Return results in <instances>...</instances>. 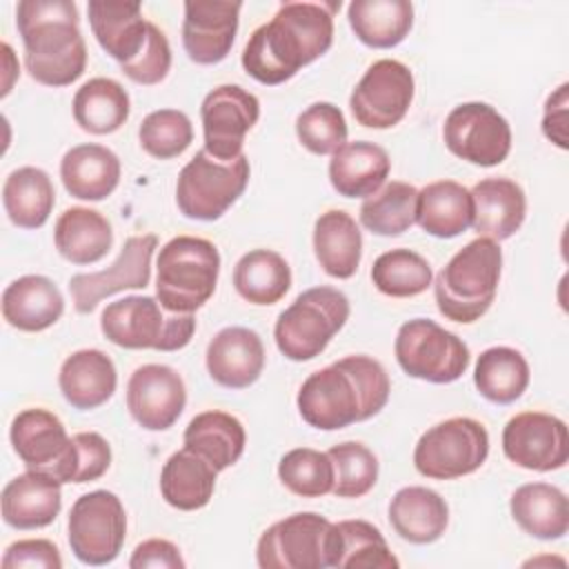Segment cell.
<instances>
[{
  "label": "cell",
  "instance_id": "f1b7e54d",
  "mask_svg": "<svg viewBox=\"0 0 569 569\" xmlns=\"http://www.w3.org/2000/svg\"><path fill=\"white\" fill-rule=\"evenodd\" d=\"M389 525L411 545L436 542L449 525L445 498L427 487L411 485L393 493L389 502Z\"/></svg>",
  "mask_w": 569,
  "mask_h": 569
},
{
  "label": "cell",
  "instance_id": "8992f818",
  "mask_svg": "<svg viewBox=\"0 0 569 569\" xmlns=\"http://www.w3.org/2000/svg\"><path fill=\"white\" fill-rule=\"evenodd\" d=\"M100 329L109 342L122 349L178 351L189 345L196 318L167 311L153 296H127L102 309Z\"/></svg>",
  "mask_w": 569,
  "mask_h": 569
},
{
  "label": "cell",
  "instance_id": "ba28073f",
  "mask_svg": "<svg viewBox=\"0 0 569 569\" xmlns=\"http://www.w3.org/2000/svg\"><path fill=\"white\" fill-rule=\"evenodd\" d=\"M338 529L316 511L291 513L267 527L256 547L260 569H327L338 562Z\"/></svg>",
  "mask_w": 569,
  "mask_h": 569
},
{
  "label": "cell",
  "instance_id": "836d02e7",
  "mask_svg": "<svg viewBox=\"0 0 569 569\" xmlns=\"http://www.w3.org/2000/svg\"><path fill=\"white\" fill-rule=\"evenodd\" d=\"M182 440L187 449L202 456L216 471H224L240 460L247 433L236 416L211 409L189 420Z\"/></svg>",
  "mask_w": 569,
  "mask_h": 569
},
{
  "label": "cell",
  "instance_id": "5b68a950",
  "mask_svg": "<svg viewBox=\"0 0 569 569\" xmlns=\"http://www.w3.org/2000/svg\"><path fill=\"white\" fill-rule=\"evenodd\" d=\"M218 276L220 253L211 240L176 236L158 253L156 298L167 311L193 313L213 296Z\"/></svg>",
  "mask_w": 569,
  "mask_h": 569
},
{
  "label": "cell",
  "instance_id": "f907efd6",
  "mask_svg": "<svg viewBox=\"0 0 569 569\" xmlns=\"http://www.w3.org/2000/svg\"><path fill=\"white\" fill-rule=\"evenodd\" d=\"M2 569H62V556L51 540H16L4 549Z\"/></svg>",
  "mask_w": 569,
  "mask_h": 569
},
{
  "label": "cell",
  "instance_id": "d590c367",
  "mask_svg": "<svg viewBox=\"0 0 569 569\" xmlns=\"http://www.w3.org/2000/svg\"><path fill=\"white\" fill-rule=\"evenodd\" d=\"M349 27L371 49L400 44L413 27V4L407 0H353L347 7Z\"/></svg>",
  "mask_w": 569,
  "mask_h": 569
},
{
  "label": "cell",
  "instance_id": "52a82bcc",
  "mask_svg": "<svg viewBox=\"0 0 569 569\" xmlns=\"http://www.w3.org/2000/svg\"><path fill=\"white\" fill-rule=\"evenodd\" d=\"M349 320V298L333 287L302 291L276 320L273 338L280 353L293 362L320 356Z\"/></svg>",
  "mask_w": 569,
  "mask_h": 569
},
{
  "label": "cell",
  "instance_id": "681fc988",
  "mask_svg": "<svg viewBox=\"0 0 569 569\" xmlns=\"http://www.w3.org/2000/svg\"><path fill=\"white\" fill-rule=\"evenodd\" d=\"M73 451L67 482H91L107 473L111 465V447L98 431H80L71 436Z\"/></svg>",
  "mask_w": 569,
  "mask_h": 569
},
{
  "label": "cell",
  "instance_id": "7dc6e473",
  "mask_svg": "<svg viewBox=\"0 0 569 569\" xmlns=\"http://www.w3.org/2000/svg\"><path fill=\"white\" fill-rule=\"evenodd\" d=\"M345 113L331 102H313L296 118L300 144L316 156H331L347 142Z\"/></svg>",
  "mask_w": 569,
  "mask_h": 569
},
{
  "label": "cell",
  "instance_id": "c3c4849f",
  "mask_svg": "<svg viewBox=\"0 0 569 569\" xmlns=\"http://www.w3.org/2000/svg\"><path fill=\"white\" fill-rule=\"evenodd\" d=\"M169 69H171L169 40L162 29H158L153 22H149L147 42H144L142 51L133 60L120 64V71L136 84H158L167 78Z\"/></svg>",
  "mask_w": 569,
  "mask_h": 569
},
{
  "label": "cell",
  "instance_id": "30bf717a",
  "mask_svg": "<svg viewBox=\"0 0 569 569\" xmlns=\"http://www.w3.org/2000/svg\"><path fill=\"white\" fill-rule=\"evenodd\" d=\"M489 456V433L480 420L456 416L429 427L413 447V467L431 480H453L478 471Z\"/></svg>",
  "mask_w": 569,
  "mask_h": 569
},
{
  "label": "cell",
  "instance_id": "7bdbcfd3",
  "mask_svg": "<svg viewBox=\"0 0 569 569\" xmlns=\"http://www.w3.org/2000/svg\"><path fill=\"white\" fill-rule=\"evenodd\" d=\"M338 562L340 569H396L400 562L391 553L380 529L367 520H340L336 522Z\"/></svg>",
  "mask_w": 569,
  "mask_h": 569
},
{
  "label": "cell",
  "instance_id": "60d3db41",
  "mask_svg": "<svg viewBox=\"0 0 569 569\" xmlns=\"http://www.w3.org/2000/svg\"><path fill=\"white\" fill-rule=\"evenodd\" d=\"M418 189L402 180L385 182L360 204V224L376 236H400L416 222Z\"/></svg>",
  "mask_w": 569,
  "mask_h": 569
},
{
  "label": "cell",
  "instance_id": "6da1fadb",
  "mask_svg": "<svg viewBox=\"0 0 569 569\" xmlns=\"http://www.w3.org/2000/svg\"><path fill=\"white\" fill-rule=\"evenodd\" d=\"M340 2H284L260 24L242 49L244 71L262 84H282L325 56L333 42V13Z\"/></svg>",
  "mask_w": 569,
  "mask_h": 569
},
{
  "label": "cell",
  "instance_id": "f6af8a7d",
  "mask_svg": "<svg viewBox=\"0 0 569 569\" xmlns=\"http://www.w3.org/2000/svg\"><path fill=\"white\" fill-rule=\"evenodd\" d=\"M333 462V489L338 498H362L369 493L378 480V458L376 453L356 440L333 445L329 451Z\"/></svg>",
  "mask_w": 569,
  "mask_h": 569
},
{
  "label": "cell",
  "instance_id": "ee69618b",
  "mask_svg": "<svg viewBox=\"0 0 569 569\" xmlns=\"http://www.w3.org/2000/svg\"><path fill=\"white\" fill-rule=\"evenodd\" d=\"M280 482L300 498H322L333 489V462L327 451L296 447L278 462Z\"/></svg>",
  "mask_w": 569,
  "mask_h": 569
},
{
  "label": "cell",
  "instance_id": "83f0119b",
  "mask_svg": "<svg viewBox=\"0 0 569 569\" xmlns=\"http://www.w3.org/2000/svg\"><path fill=\"white\" fill-rule=\"evenodd\" d=\"M58 385L64 400L80 411L104 405L118 385L113 360L100 349H78L64 358Z\"/></svg>",
  "mask_w": 569,
  "mask_h": 569
},
{
  "label": "cell",
  "instance_id": "d6986e66",
  "mask_svg": "<svg viewBox=\"0 0 569 569\" xmlns=\"http://www.w3.org/2000/svg\"><path fill=\"white\" fill-rule=\"evenodd\" d=\"M187 405L182 376L169 365H142L127 382V409L147 431L173 427Z\"/></svg>",
  "mask_w": 569,
  "mask_h": 569
},
{
  "label": "cell",
  "instance_id": "ac0fdd59",
  "mask_svg": "<svg viewBox=\"0 0 569 569\" xmlns=\"http://www.w3.org/2000/svg\"><path fill=\"white\" fill-rule=\"evenodd\" d=\"M9 438L13 451L29 469L49 473L62 485L67 482L73 442L56 413L42 407L20 411L11 422Z\"/></svg>",
  "mask_w": 569,
  "mask_h": 569
},
{
  "label": "cell",
  "instance_id": "e0dca14e",
  "mask_svg": "<svg viewBox=\"0 0 569 569\" xmlns=\"http://www.w3.org/2000/svg\"><path fill=\"white\" fill-rule=\"evenodd\" d=\"M505 456L529 471H556L569 460V433L565 420L545 411H522L502 429Z\"/></svg>",
  "mask_w": 569,
  "mask_h": 569
},
{
  "label": "cell",
  "instance_id": "1f68e13d",
  "mask_svg": "<svg viewBox=\"0 0 569 569\" xmlns=\"http://www.w3.org/2000/svg\"><path fill=\"white\" fill-rule=\"evenodd\" d=\"M313 253L322 271L347 280L358 271L362 258V231L342 209H329L313 224Z\"/></svg>",
  "mask_w": 569,
  "mask_h": 569
},
{
  "label": "cell",
  "instance_id": "8fae6325",
  "mask_svg": "<svg viewBox=\"0 0 569 569\" xmlns=\"http://www.w3.org/2000/svg\"><path fill=\"white\" fill-rule=\"evenodd\" d=\"M393 353L407 376L433 385L458 380L471 360L465 340L429 318H413L400 325Z\"/></svg>",
  "mask_w": 569,
  "mask_h": 569
},
{
  "label": "cell",
  "instance_id": "44dd1931",
  "mask_svg": "<svg viewBox=\"0 0 569 569\" xmlns=\"http://www.w3.org/2000/svg\"><path fill=\"white\" fill-rule=\"evenodd\" d=\"M204 360L213 382L224 389H247L264 369V345L253 329L224 327L211 338Z\"/></svg>",
  "mask_w": 569,
  "mask_h": 569
},
{
  "label": "cell",
  "instance_id": "d4e9b609",
  "mask_svg": "<svg viewBox=\"0 0 569 569\" xmlns=\"http://www.w3.org/2000/svg\"><path fill=\"white\" fill-rule=\"evenodd\" d=\"M64 298L47 276H22L2 291V318L20 331H44L60 320Z\"/></svg>",
  "mask_w": 569,
  "mask_h": 569
},
{
  "label": "cell",
  "instance_id": "b9f144b4",
  "mask_svg": "<svg viewBox=\"0 0 569 569\" xmlns=\"http://www.w3.org/2000/svg\"><path fill=\"white\" fill-rule=\"evenodd\" d=\"M373 287L389 298H413L433 282L431 264L411 249H391L380 253L371 267Z\"/></svg>",
  "mask_w": 569,
  "mask_h": 569
},
{
  "label": "cell",
  "instance_id": "484cf974",
  "mask_svg": "<svg viewBox=\"0 0 569 569\" xmlns=\"http://www.w3.org/2000/svg\"><path fill=\"white\" fill-rule=\"evenodd\" d=\"M389 153L369 140L345 142L329 160V182L345 198H369L389 178Z\"/></svg>",
  "mask_w": 569,
  "mask_h": 569
},
{
  "label": "cell",
  "instance_id": "f5cc1de1",
  "mask_svg": "<svg viewBox=\"0 0 569 569\" xmlns=\"http://www.w3.org/2000/svg\"><path fill=\"white\" fill-rule=\"evenodd\" d=\"M567 91L569 84L562 82L545 102V113H542V133L547 140H551L556 147L567 149Z\"/></svg>",
  "mask_w": 569,
  "mask_h": 569
},
{
  "label": "cell",
  "instance_id": "74e56055",
  "mask_svg": "<svg viewBox=\"0 0 569 569\" xmlns=\"http://www.w3.org/2000/svg\"><path fill=\"white\" fill-rule=\"evenodd\" d=\"M2 204L9 220L20 229H40L56 204V189L40 167H20L2 184Z\"/></svg>",
  "mask_w": 569,
  "mask_h": 569
},
{
  "label": "cell",
  "instance_id": "e575fe53",
  "mask_svg": "<svg viewBox=\"0 0 569 569\" xmlns=\"http://www.w3.org/2000/svg\"><path fill=\"white\" fill-rule=\"evenodd\" d=\"M218 471L198 453L182 447L171 453L160 471V493L164 502L180 511H196L209 505Z\"/></svg>",
  "mask_w": 569,
  "mask_h": 569
},
{
  "label": "cell",
  "instance_id": "3957f363",
  "mask_svg": "<svg viewBox=\"0 0 569 569\" xmlns=\"http://www.w3.org/2000/svg\"><path fill=\"white\" fill-rule=\"evenodd\" d=\"M16 27L24 44V67L36 82L67 87L84 73L87 44L76 2L22 0L16 7Z\"/></svg>",
  "mask_w": 569,
  "mask_h": 569
},
{
  "label": "cell",
  "instance_id": "9a60e30c",
  "mask_svg": "<svg viewBox=\"0 0 569 569\" xmlns=\"http://www.w3.org/2000/svg\"><path fill=\"white\" fill-rule=\"evenodd\" d=\"M200 118L204 151L220 162H231L242 156L244 136L260 118V102L240 84H220L204 96Z\"/></svg>",
  "mask_w": 569,
  "mask_h": 569
},
{
  "label": "cell",
  "instance_id": "cb8c5ba5",
  "mask_svg": "<svg viewBox=\"0 0 569 569\" xmlns=\"http://www.w3.org/2000/svg\"><path fill=\"white\" fill-rule=\"evenodd\" d=\"M87 13L98 44L113 60L124 64L142 51L149 20H144L142 7L138 2L91 0L87 4Z\"/></svg>",
  "mask_w": 569,
  "mask_h": 569
},
{
  "label": "cell",
  "instance_id": "603a6c76",
  "mask_svg": "<svg viewBox=\"0 0 569 569\" xmlns=\"http://www.w3.org/2000/svg\"><path fill=\"white\" fill-rule=\"evenodd\" d=\"M473 231L493 242L511 238L525 222L527 196L516 180L485 178L473 184Z\"/></svg>",
  "mask_w": 569,
  "mask_h": 569
},
{
  "label": "cell",
  "instance_id": "d6a6232c",
  "mask_svg": "<svg viewBox=\"0 0 569 569\" xmlns=\"http://www.w3.org/2000/svg\"><path fill=\"white\" fill-rule=\"evenodd\" d=\"M416 222L433 238H456L473 222V198L456 180L429 182L418 191Z\"/></svg>",
  "mask_w": 569,
  "mask_h": 569
},
{
  "label": "cell",
  "instance_id": "ffe728a7",
  "mask_svg": "<svg viewBox=\"0 0 569 569\" xmlns=\"http://www.w3.org/2000/svg\"><path fill=\"white\" fill-rule=\"evenodd\" d=\"M242 2L187 0L182 20V47L196 64L222 62L236 40Z\"/></svg>",
  "mask_w": 569,
  "mask_h": 569
},
{
  "label": "cell",
  "instance_id": "5bb4252c",
  "mask_svg": "<svg viewBox=\"0 0 569 569\" xmlns=\"http://www.w3.org/2000/svg\"><path fill=\"white\" fill-rule=\"evenodd\" d=\"M413 73L393 58L376 60L358 80L349 96V109L358 124L367 129H391L413 102Z\"/></svg>",
  "mask_w": 569,
  "mask_h": 569
},
{
  "label": "cell",
  "instance_id": "2e32d148",
  "mask_svg": "<svg viewBox=\"0 0 569 569\" xmlns=\"http://www.w3.org/2000/svg\"><path fill=\"white\" fill-rule=\"evenodd\" d=\"M158 249V236H129L111 267L93 273H76L69 291L78 313H91L104 298L124 289H144L151 280V258Z\"/></svg>",
  "mask_w": 569,
  "mask_h": 569
},
{
  "label": "cell",
  "instance_id": "bcb514c9",
  "mask_svg": "<svg viewBox=\"0 0 569 569\" xmlns=\"http://www.w3.org/2000/svg\"><path fill=\"white\" fill-rule=\"evenodd\" d=\"M140 147L158 160L178 158L193 142V127L180 109H158L144 116L138 129Z\"/></svg>",
  "mask_w": 569,
  "mask_h": 569
},
{
  "label": "cell",
  "instance_id": "816d5d0a",
  "mask_svg": "<svg viewBox=\"0 0 569 569\" xmlns=\"http://www.w3.org/2000/svg\"><path fill=\"white\" fill-rule=\"evenodd\" d=\"M184 565L180 549L164 538H149L140 542L129 558L131 569H182Z\"/></svg>",
  "mask_w": 569,
  "mask_h": 569
},
{
  "label": "cell",
  "instance_id": "7402d4cb",
  "mask_svg": "<svg viewBox=\"0 0 569 569\" xmlns=\"http://www.w3.org/2000/svg\"><path fill=\"white\" fill-rule=\"evenodd\" d=\"M2 520L20 531L49 527L62 509V482L29 469L9 480L0 496Z\"/></svg>",
  "mask_w": 569,
  "mask_h": 569
},
{
  "label": "cell",
  "instance_id": "9c48e42d",
  "mask_svg": "<svg viewBox=\"0 0 569 569\" xmlns=\"http://www.w3.org/2000/svg\"><path fill=\"white\" fill-rule=\"evenodd\" d=\"M249 173V158L244 153L231 162H220L202 149L178 173L176 204L184 218L218 220L242 196Z\"/></svg>",
  "mask_w": 569,
  "mask_h": 569
},
{
  "label": "cell",
  "instance_id": "7a4b0ae2",
  "mask_svg": "<svg viewBox=\"0 0 569 569\" xmlns=\"http://www.w3.org/2000/svg\"><path fill=\"white\" fill-rule=\"evenodd\" d=\"M389 393L385 367L371 356L353 353L307 376L296 405L309 427L336 431L380 413Z\"/></svg>",
  "mask_w": 569,
  "mask_h": 569
},
{
  "label": "cell",
  "instance_id": "7c38bea8",
  "mask_svg": "<svg viewBox=\"0 0 569 569\" xmlns=\"http://www.w3.org/2000/svg\"><path fill=\"white\" fill-rule=\"evenodd\" d=\"M69 547L89 567L109 565L118 558L127 538V513L113 491L82 493L69 511Z\"/></svg>",
  "mask_w": 569,
  "mask_h": 569
},
{
  "label": "cell",
  "instance_id": "8d00e7d4",
  "mask_svg": "<svg viewBox=\"0 0 569 569\" xmlns=\"http://www.w3.org/2000/svg\"><path fill=\"white\" fill-rule=\"evenodd\" d=\"M76 124L93 136L118 131L131 113L127 89L113 78H91L73 96Z\"/></svg>",
  "mask_w": 569,
  "mask_h": 569
},
{
  "label": "cell",
  "instance_id": "4dcf8cb0",
  "mask_svg": "<svg viewBox=\"0 0 569 569\" xmlns=\"http://www.w3.org/2000/svg\"><path fill=\"white\" fill-rule=\"evenodd\" d=\"M53 242L58 253L71 264H93L111 251L113 229L100 211L69 207L56 220Z\"/></svg>",
  "mask_w": 569,
  "mask_h": 569
},
{
  "label": "cell",
  "instance_id": "4fadbf2b",
  "mask_svg": "<svg viewBox=\"0 0 569 569\" xmlns=\"http://www.w3.org/2000/svg\"><path fill=\"white\" fill-rule=\"evenodd\" d=\"M442 140L456 158L478 167H496L511 151V127L491 104L462 102L447 113Z\"/></svg>",
  "mask_w": 569,
  "mask_h": 569
},
{
  "label": "cell",
  "instance_id": "f35d334b",
  "mask_svg": "<svg viewBox=\"0 0 569 569\" xmlns=\"http://www.w3.org/2000/svg\"><path fill=\"white\" fill-rule=\"evenodd\" d=\"M529 365L513 347L485 349L473 367V385L482 398L496 405L516 402L529 387Z\"/></svg>",
  "mask_w": 569,
  "mask_h": 569
},
{
  "label": "cell",
  "instance_id": "277c9868",
  "mask_svg": "<svg viewBox=\"0 0 569 569\" xmlns=\"http://www.w3.org/2000/svg\"><path fill=\"white\" fill-rule=\"evenodd\" d=\"M500 273L502 249L498 242L480 236L467 242L431 282L438 311L462 325L480 320L496 298Z\"/></svg>",
  "mask_w": 569,
  "mask_h": 569
},
{
  "label": "cell",
  "instance_id": "ab89813d",
  "mask_svg": "<svg viewBox=\"0 0 569 569\" xmlns=\"http://www.w3.org/2000/svg\"><path fill=\"white\" fill-rule=\"evenodd\" d=\"M233 287L251 305H276L291 287L289 262L271 249H251L233 267Z\"/></svg>",
  "mask_w": 569,
  "mask_h": 569
},
{
  "label": "cell",
  "instance_id": "f546056e",
  "mask_svg": "<svg viewBox=\"0 0 569 569\" xmlns=\"http://www.w3.org/2000/svg\"><path fill=\"white\" fill-rule=\"evenodd\" d=\"M516 525L538 540H558L569 531V500L549 482L520 485L509 498Z\"/></svg>",
  "mask_w": 569,
  "mask_h": 569
},
{
  "label": "cell",
  "instance_id": "4316f807",
  "mask_svg": "<svg viewBox=\"0 0 569 569\" xmlns=\"http://www.w3.org/2000/svg\"><path fill=\"white\" fill-rule=\"evenodd\" d=\"M60 178L69 196L98 202L109 198L120 182V158L102 144L71 147L60 160Z\"/></svg>",
  "mask_w": 569,
  "mask_h": 569
}]
</instances>
